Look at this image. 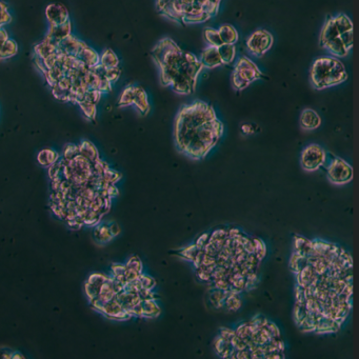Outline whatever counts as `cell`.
I'll return each mask as SVG.
<instances>
[{
    "instance_id": "b9f144b4",
    "label": "cell",
    "mask_w": 359,
    "mask_h": 359,
    "mask_svg": "<svg viewBox=\"0 0 359 359\" xmlns=\"http://www.w3.org/2000/svg\"><path fill=\"white\" fill-rule=\"evenodd\" d=\"M102 177H103V178L105 179V180H106L107 182H109V183H111V184H116V183H117V182L120 180L122 175H121L119 172L115 171V170H112V169L109 168V169H107L106 171L103 173Z\"/></svg>"
},
{
    "instance_id": "7a4b0ae2",
    "label": "cell",
    "mask_w": 359,
    "mask_h": 359,
    "mask_svg": "<svg viewBox=\"0 0 359 359\" xmlns=\"http://www.w3.org/2000/svg\"><path fill=\"white\" fill-rule=\"evenodd\" d=\"M152 58L159 69L161 86L182 96L196 91L203 67L194 54L183 51L173 39L166 37L152 50Z\"/></svg>"
},
{
    "instance_id": "8d00e7d4",
    "label": "cell",
    "mask_w": 359,
    "mask_h": 359,
    "mask_svg": "<svg viewBox=\"0 0 359 359\" xmlns=\"http://www.w3.org/2000/svg\"><path fill=\"white\" fill-rule=\"evenodd\" d=\"M78 155H79V146L74 145V143H69V145H67L64 149L62 158L67 161H71Z\"/></svg>"
},
{
    "instance_id": "5b68a950",
    "label": "cell",
    "mask_w": 359,
    "mask_h": 359,
    "mask_svg": "<svg viewBox=\"0 0 359 359\" xmlns=\"http://www.w3.org/2000/svg\"><path fill=\"white\" fill-rule=\"evenodd\" d=\"M263 77V72L249 57L238 58L232 73V84L237 91H244L250 85Z\"/></svg>"
},
{
    "instance_id": "9f6ffc18",
    "label": "cell",
    "mask_w": 359,
    "mask_h": 359,
    "mask_svg": "<svg viewBox=\"0 0 359 359\" xmlns=\"http://www.w3.org/2000/svg\"><path fill=\"white\" fill-rule=\"evenodd\" d=\"M107 226H109V229H110V231H111V233H112V235H113L114 237L120 234V232H121L120 227H119L118 224L116 223V222H111V223L107 224Z\"/></svg>"
},
{
    "instance_id": "91938a15",
    "label": "cell",
    "mask_w": 359,
    "mask_h": 359,
    "mask_svg": "<svg viewBox=\"0 0 359 359\" xmlns=\"http://www.w3.org/2000/svg\"><path fill=\"white\" fill-rule=\"evenodd\" d=\"M12 358H24V356H22V354H21V353H18V352H13Z\"/></svg>"
},
{
    "instance_id": "d6a6232c",
    "label": "cell",
    "mask_w": 359,
    "mask_h": 359,
    "mask_svg": "<svg viewBox=\"0 0 359 359\" xmlns=\"http://www.w3.org/2000/svg\"><path fill=\"white\" fill-rule=\"evenodd\" d=\"M230 292V291H229ZM242 301L240 299V297L238 296V294H234V293H229V295L224 299V307L228 311L231 312H236L241 308Z\"/></svg>"
},
{
    "instance_id": "6f0895ef",
    "label": "cell",
    "mask_w": 359,
    "mask_h": 359,
    "mask_svg": "<svg viewBox=\"0 0 359 359\" xmlns=\"http://www.w3.org/2000/svg\"><path fill=\"white\" fill-rule=\"evenodd\" d=\"M10 38L8 37V33L5 29L1 28L0 29V50H1V48L3 47V44L6 42V40Z\"/></svg>"
},
{
    "instance_id": "bcb514c9",
    "label": "cell",
    "mask_w": 359,
    "mask_h": 359,
    "mask_svg": "<svg viewBox=\"0 0 359 359\" xmlns=\"http://www.w3.org/2000/svg\"><path fill=\"white\" fill-rule=\"evenodd\" d=\"M112 86H113V84H111L109 80H106L105 78H100L99 84H98V87H97V90H98V91H100L102 94L109 93V92L112 91Z\"/></svg>"
},
{
    "instance_id": "9c48e42d",
    "label": "cell",
    "mask_w": 359,
    "mask_h": 359,
    "mask_svg": "<svg viewBox=\"0 0 359 359\" xmlns=\"http://www.w3.org/2000/svg\"><path fill=\"white\" fill-rule=\"evenodd\" d=\"M327 176L333 184L344 185L352 181L353 168L343 158L333 157L327 167Z\"/></svg>"
},
{
    "instance_id": "5bb4252c",
    "label": "cell",
    "mask_w": 359,
    "mask_h": 359,
    "mask_svg": "<svg viewBox=\"0 0 359 359\" xmlns=\"http://www.w3.org/2000/svg\"><path fill=\"white\" fill-rule=\"evenodd\" d=\"M72 30H73V25H72L71 20L57 25H50L44 39L57 46L62 39H65L72 34Z\"/></svg>"
},
{
    "instance_id": "4fadbf2b",
    "label": "cell",
    "mask_w": 359,
    "mask_h": 359,
    "mask_svg": "<svg viewBox=\"0 0 359 359\" xmlns=\"http://www.w3.org/2000/svg\"><path fill=\"white\" fill-rule=\"evenodd\" d=\"M86 47H88V44L85 41L78 39L73 34H71L57 44V51L69 56H76Z\"/></svg>"
},
{
    "instance_id": "2e32d148",
    "label": "cell",
    "mask_w": 359,
    "mask_h": 359,
    "mask_svg": "<svg viewBox=\"0 0 359 359\" xmlns=\"http://www.w3.org/2000/svg\"><path fill=\"white\" fill-rule=\"evenodd\" d=\"M321 125L319 114L312 109H304L300 115V127L306 131H313Z\"/></svg>"
},
{
    "instance_id": "74e56055",
    "label": "cell",
    "mask_w": 359,
    "mask_h": 359,
    "mask_svg": "<svg viewBox=\"0 0 359 359\" xmlns=\"http://www.w3.org/2000/svg\"><path fill=\"white\" fill-rule=\"evenodd\" d=\"M252 240L254 244V254L257 256L260 262H262L267 255V247L262 239L252 238Z\"/></svg>"
},
{
    "instance_id": "db71d44e",
    "label": "cell",
    "mask_w": 359,
    "mask_h": 359,
    "mask_svg": "<svg viewBox=\"0 0 359 359\" xmlns=\"http://www.w3.org/2000/svg\"><path fill=\"white\" fill-rule=\"evenodd\" d=\"M210 233H203V234L196 240L195 245L197 246V248L198 249H203L204 246L208 244L209 242V239H210Z\"/></svg>"
},
{
    "instance_id": "d4e9b609",
    "label": "cell",
    "mask_w": 359,
    "mask_h": 359,
    "mask_svg": "<svg viewBox=\"0 0 359 359\" xmlns=\"http://www.w3.org/2000/svg\"><path fill=\"white\" fill-rule=\"evenodd\" d=\"M99 65L105 69L119 67V58L112 49H105L100 54Z\"/></svg>"
},
{
    "instance_id": "680465c9",
    "label": "cell",
    "mask_w": 359,
    "mask_h": 359,
    "mask_svg": "<svg viewBox=\"0 0 359 359\" xmlns=\"http://www.w3.org/2000/svg\"><path fill=\"white\" fill-rule=\"evenodd\" d=\"M0 11H8V6L4 1L0 0Z\"/></svg>"
},
{
    "instance_id": "3957f363",
    "label": "cell",
    "mask_w": 359,
    "mask_h": 359,
    "mask_svg": "<svg viewBox=\"0 0 359 359\" xmlns=\"http://www.w3.org/2000/svg\"><path fill=\"white\" fill-rule=\"evenodd\" d=\"M221 0H156L158 12L178 24H198L216 16Z\"/></svg>"
},
{
    "instance_id": "1f68e13d",
    "label": "cell",
    "mask_w": 359,
    "mask_h": 359,
    "mask_svg": "<svg viewBox=\"0 0 359 359\" xmlns=\"http://www.w3.org/2000/svg\"><path fill=\"white\" fill-rule=\"evenodd\" d=\"M307 265H309L308 257L301 256V255H299L297 253H295V252L292 254L291 259H290V269H291V271L294 274L298 273Z\"/></svg>"
},
{
    "instance_id": "9a60e30c",
    "label": "cell",
    "mask_w": 359,
    "mask_h": 359,
    "mask_svg": "<svg viewBox=\"0 0 359 359\" xmlns=\"http://www.w3.org/2000/svg\"><path fill=\"white\" fill-rule=\"evenodd\" d=\"M201 65L203 67V69H216L219 68L222 65V61L220 59L219 53H218V49L215 47H209L205 48L199 58Z\"/></svg>"
},
{
    "instance_id": "44dd1931",
    "label": "cell",
    "mask_w": 359,
    "mask_h": 359,
    "mask_svg": "<svg viewBox=\"0 0 359 359\" xmlns=\"http://www.w3.org/2000/svg\"><path fill=\"white\" fill-rule=\"evenodd\" d=\"M60 159V154L53 149H43L38 152L37 161L43 168H49Z\"/></svg>"
},
{
    "instance_id": "ab89813d",
    "label": "cell",
    "mask_w": 359,
    "mask_h": 359,
    "mask_svg": "<svg viewBox=\"0 0 359 359\" xmlns=\"http://www.w3.org/2000/svg\"><path fill=\"white\" fill-rule=\"evenodd\" d=\"M138 280L140 281V284L143 289L153 291L156 286V280L152 276H149L147 274L141 273L138 277Z\"/></svg>"
},
{
    "instance_id": "f907efd6",
    "label": "cell",
    "mask_w": 359,
    "mask_h": 359,
    "mask_svg": "<svg viewBox=\"0 0 359 359\" xmlns=\"http://www.w3.org/2000/svg\"><path fill=\"white\" fill-rule=\"evenodd\" d=\"M12 21V15L8 11H0V29Z\"/></svg>"
},
{
    "instance_id": "8fae6325",
    "label": "cell",
    "mask_w": 359,
    "mask_h": 359,
    "mask_svg": "<svg viewBox=\"0 0 359 359\" xmlns=\"http://www.w3.org/2000/svg\"><path fill=\"white\" fill-rule=\"evenodd\" d=\"M274 43L273 35L264 29H258L249 36L247 40V48L251 55L255 57H263L267 52L271 50Z\"/></svg>"
},
{
    "instance_id": "277c9868",
    "label": "cell",
    "mask_w": 359,
    "mask_h": 359,
    "mask_svg": "<svg viewBox=\"0 0 359 359\" xmlns=\"http://www.w3.org/2000/svg\"><path fill=\"white\" fill-rule=\"evenodd\" d=\"M348 72L339 58L333 56L319 57L310 69V83L315 90H325L347 82Z\"/></svg>"
},
{
    "instance_id": "4316f807",
    "label": "cell",
    "mask_w": 359,
    "mask_h": 359,
    "mask_svg": "<svg viewBox=\"0 0 359 359\" xmlns=\"http://www.w3.org/2000/svg\"><path fill=\"white\" fill-rule=\"evenodd\" d=\"M94 237L95 240L98 242V244H106V242L111 241L114 236L112 235V233L109 229V226L107 224H97L95 232H94Z\"/></svg>"
},
{
    "instance_id": "681fc988",
    "label": "cell",
    "mask_w": 359,
    "mask_h": 359,
    "mask_svg": "<svg viewBox=\"0 0 359 359\" xmlns=\"http://www.w3.org/2000/svg\"><path fill=\"white\" fill-rule=\"evenodd\" d=\"M56 86L62 90H66V91H70L71 90V87H72V79L65 75L64 77H62L59 82L56 84Z\"/></svg>"
},
{
    "instance_id": "7c38bea8",
    "label": "cell",
    "mask_w": 359,
    "mask_h": 359,
    "mask_svg": "<svg viewBox=\"0 0 359 359\" xmlns=\"http://www.w3.org/2000/svg\"><path fill=\"white\" fill-rule=\"evenodd\" d=\"M46 18L50 25H57L70 20V15L65 4L54 2L46 7Z\"/></svg>"
},
{
    "instance_id": "e575fe53",
    "label": "cell",
    "mask_w": 359,
    "mask_h": 359,
    "mask_svg": "<svg viewBox=\"0 0 359 359\" xmlns=\"http://www.w3.org/2000/svg\"><path fill=\"white\" fill-rule=\"evenodd\" d=\"M198 250L199 249L197 248V246L195 244H193L191 246L185 247L183 250H181L180 252L178 253V255L180 256L183 260H186V262L192 263L194 260V258H195V256H196V254H197V252H198Z\"/></svg>"
},
{
    "instance_id": "cb8c5ba5",
    "label": "cell",
    "mask_w": 359,
    "mask_h": 359,
    "mask_svg": "<svg viewBox=\"0 0 359 359\" xmlns=\"http://www.w3.org/2000/svg\"><path fill=\"white\" fill-rule=\"evenodd\" d=\"M57 52V46L55 44L48 41L47 39H43V41L36 44L34 47V53L35 56L40 57L42 59L49 57L52 54Z\"/></svg>"
},
{
    "instance_id": "603a6c76",
    "label": "cell",
    "mask_w": 359,
    "mask_h": 359,
    "mask_svg": "<svg viewBox=\"0 0 359 359\" xmlns=\"http://www.w3.org/2000/svg\"><path fill=\"white\" fill-rule=\"evenodd\" d=\"M222 65H231L234 62L236 57V47L235 44H226L223 43L217 48Z\"/></svg>"
},
{
    "instance_id": "ac0fdd59",
    "label": "cell",
    "mask_w": 359,
    "mask_h": 359,
    "mask_svg": "<svg viewBox=\"0 0 359 359\" xmlns=\"http://www.w3.org/2000/svg\"><path fill=\"white\" fill-rule=\"evenodd\" d=\"M75 57L88 69H91L97 65H99L100 54H98L96 50L88 46L80 51Z\"/></svg>"
},
{
    "instance_id": "6da1fadb",
    "label": "cell",
    "mask_w": 359,
    "mask_h": 359,
    "mask_svg": "<svg viewBox=\"0 0 359 359\" xmlns=\"http://www.w3.org/2000/svg\"><path fill=\"white\" fill-rule=\"evenodd\" d=\"M223 123L208 102L195 100L178 111L174 121L177 150L193 160H201L217 146L223 135Z\"/></svg>"
},
{
    "instance_id": "ffe728a7",
    "label": "cell",
    "mask_w": 359,
    "mask_h": 359,
    "mask_svg": "<svg viewBox=\"0 0 359 359\" xmlns=\"http://www.w3.org/2000/svg\"><path fill=\"white\" fill-rule=\"evenodd\" d=\"M220 36L222 43L226 44H235L239 39L238 31L232 24H222L217 30Z\"/></svg>"
},
{
    "instance_id": "4dcf8cb0",
    "label": "cell",
    "mask_w": 359,
    "mask_h": 359,
    "mask_svg": "<svg viewBox=\"0 0 359 359\" xmlns=\"http://www.w3.org/2000/svg\"><path fill=\"white\" fill-rule=\"evenodd\" d=\"M65 75L66 74H65L64 70H62L59 67H57V66H54L53 68L49 69L47 71V73L44 74L43 76L46 77V80H47V83L49 84V86L53 87V86H55Z\"/></svg>"
},
{
    "instance_id": "c3c4849f",
    "label": "cell",
    "mask_w": 359,
    "mask_h": 359,
    "mask_svg": "<svg viewBox=\"0 0 359 359\" xmlns=\"http://www.w3.org/2000/svg\"><path fill=\"white\" fill-rule=\"evenodd\" d=\"M250 322L257 328H265L269 324V320L263 315H256Z\"/></svg>"
},
{
    "instance_id": "f5cc1de1",
    "label": "cell",
    "mask_w": 359,
    "mask_h": 359,
    "mask_svg": "<svg viewBox=\"0 0 359 359\" xmlns=\"http://www.w3.org/2000/svg\"><path fill=\"white\" fill-rule=\"evenodd\" d=\"M266 328L268 329L269 332H270V334H271L272 338L280 337V331H279V329H278V327L274 324V322L269 321V324L267 325Z\"/></svg>"
},
{
    "instance_id": "f35d334b",
    "label": "cell",
    "mask_w": 359,
    "mask_h": 359,
    "mask_svg": "<svg viewBox=\"0 0 359 359\" xmlns=\"http://www.w3.org/2000/svg\"><path fill=\"white\" fill-rule=\"evenodd\" d=\"M52 88V94L56 98V99L62 101V102H69L70 101V91H66V90H62L58 88L56 85L51 87Z\"/></svg>"
},
{
    "instance_id": "836d02e7",
    "label": "cell",
    "mask_w": 359,
    "mask_h": 359,
    "mask_svg": "<svg viewBox=\"0 0 359 359\" xmlns=\"http://www.w3.org/2000/svg\"><path fill=\"white\" fill-rule=\"evenodd\" d=\"M78 106L80 107V110L83 111L84 115L89 120H95L96 116H97V105L96 104H92L89 102H79Z\"/></svg>"
},
{
    "instance_id": "f546056e",
    "label": "cell",
    "mask_w": 359,
    "mask_h": 359,
    "mask_svg": "<svg viewBox=\"0 0 359 359\" xmlns=\"http://www.w3.org/2000/svg\"><path fill=\"white\" fill-rule=\"evenodd\" d=\"M203 38H204V41L206 42V44H208L209 47L218 48V47L221 46V44H223L221 39H220L219 33H218V31L216 29L205 28L204 31H203Z\"/></svg>"
},
{
    "instance_id": "52a82bcc",
    "label": "cell",
    "mask_w": 359,
    "mask_h": 359,
    "mask_svg": "<svg viewBox=\"0 0 359 359\" xmlns=\"http://www.w3.org/2000/svg\"><path fill=\"white\" fill-rule=\"evenodd\" d=\"M118 105L119 107L134 105L142 116L148 115L151 110L149 97L147 92L145 91V89L132 85L125 87L121 92L118 100Z\"/></svg>"
},
{
    "instance_id": "83f0119b",
    "label": "cell",
    "mask_w": 359,
    "mask_h": 359,
    "mask_svg": "<svg viewBox=\"0 0 359 359\" xmlns=\"http://www.w3.org/2000/svg\"><path fill=\"white\" fill-rule=\"evenodd\" d=\"M18 53V44L17 42L8 38L6 42L3 44V47L0 50V60H7L17 55Z\"/></svg>"
},
{
    "instance_id": "7402d4cb",
    "label": "cell",
    "mask_w": 359,
    "mask_h": 359,
    "mask_svg": "<svg viewBox=\"0 0 359 359\" xmlns=\"http://www.w3.org/2000/svg\"><path fill=\"white\" fill-rule=\"evenodd\" d=\"M141 307H142V317L143 318H156L160 315L161 309L157 304L155 299H147L141 300Z\"/></svg>"
},
{
    "instance_id": "8992f818",
    "label": "cell",
    "mask_w": 359,
    "mask_h": 359,
    "mask_svg": "<svg viewBox=\"0 0 359 359\" xmlns=\"http://www.w3.org/2000/svg\"><path fill=\"white\" fill-rule=\"evenodd\" d=\"M319 44L321 48L327 50L332 56L336 58H343L348 56L350 53L340 39V33L333 21V17H330L319 35Z\"/></svg>"
},
{
    "instance_id": "ee69618b",
    "label": "cell",
    "mask_w": 359,
    "mask_h": 359,
    "mask_svg": "<svg viewBox=\"0 0 359 359\" xmlns=\"http://www.w3.org/2000/svg\"><path fill=\"white\" fill-rule=\"evenodd\" d=\"M231 346V343L229 340L222 338L220 335L217 336V338L215 339V350H216V353L220 356V354L226 350L227 348H229Z\"/></svg>"
},
{
    "instance_id": "d590c367",
    "label": "cell",
    "mask_w": 359,
    "mask_h": 359,
    "mask_svg": "<svg viewBox=\"0 0 359 359\" xmlns=\"http://www.w3.org/2000/svg\"><path fill=\"white\" fill-rule=\"evenodd\" d=\"M101 97H102V93L100 91H98V90H88L84 95L83 101L97 105V103L100 101Z\"/></svg>"
},
{
    "instance_id": "484cf974",
    "label": "cell",
    "mask_w": 359,
    "mask_h": 359,
    "mask_svg": "<svg viewBox=\"0 0 359 359\" xmlns=\"http://www.w3.org/2000/svg\"><path fill=\"white\" fill-rule=\"evenodd\" d=\"M312 250V240H309L302 236L294 237V252L301 256L308 257Z\"/></svg>"
},
{
    "instance_id": "d6986e66",
    "label": "cell",
    "mask_w": 359,
    "mask_h": 359,
    "mask_svg": "<svg viewBox=\"0 0 359 359\" xmlns=\"http://www.w3.org/2000/svg\"><path fill=\"white\" fill-rule=\"evenodd\" d=\"M78 146L79 155L88 159L91 164H94L96 160L99 159V153H98V150L93 142L90 140H83Z\"/></svg>"
},
{
    "instance_id": "7bdbcfd3",
    "label": "cell",
    "mask_w": 359,
    "mask_h": 359,
    "mask_svg": "<svg viewBox=\"0 0 359 359\" xmlns=\"http://www.w3.org/2000/svg\"><path fill=\"white\" fill-rule=\"evenodd\" d=\"M120 76H121V70H120L119 67L111 68V69H106L105 70L104 78L106 80H109L111 84H115L120 78Z\"/></svg>"
},
{
    "instance_id": "7dc6e473",
    "label": "cell",
    "mask_w": 359,
    "mask_h": 359,
    "mask_svg": "<svg viewBox=\"0 0 359 359\" xmlns=\"http://www.w3.org/2000/svg\"><path fill=\"white\" fill-rule=\"evenodd\" d=\"M227 237H229V233L228 230L226 229L215 230L210 235V239H216V240H224Z\"/></svg>"
},
{
    "instance_id": "f1b7e54d",
    "label": "cell",
    "mask_w": 359,
    "mask_h": 359,
    "mask_svg": "<svg viewBox=\"0 0 359 359\" xmlns=\"http://www.w3.org/2000/svg\"><path fill=\"white\" fill-rule=\"evenodd\" d=\"M333 21L340 34L353 30V22L346 14H338L333 17Z\"/></svg>"
},
{
    "instance_id": "f6af8a7d",
    "label": "cell",
    "mask_w": 359,
    "mask_h": 359,
    "mask_svg": "<svg viewBox=\"0 0 359 359\" xmlns=\"http://www.w3.org/2000/svg\"><path fill=\"white\" fill-rule=\"evenodd\" d=\"M196 273L201 281L212 282V274L206 271L203 267H199L198 269H196Z\"/></svg>"
},
{
    "instance_id": "60d3db41",
    "label": "cell",
    "mask_w": 359,
    "mask_h": 359,
    "mask_svg": "<svg viewBox=\"0 0 359 359\" xmlns=\"http://www.w3.org/2000/svg\"><path fill=\"white\" fill-rule=\"evenodd\" d=\"M125 268H127V269H131V270H134V271H136V272L139 273V274L143 273V265H142V263H141V260L139 259V257H138V256H135V255L132 256V257L128 260V263L125 264Z\"/></svg>"
},
{
    "instance_id": "ba28073f",
    "label": "cell",
    "mask_w": 359,
    "mask_h": 359,
    "mask_svg": "<svg viewBox=\"0 0 359 359\" xmlns=\"http://www.w3.org/2000/svg\"><path fill=\"white\" fill-rule=\"evenodd\" d=\"M91 176L92 164L82 155L69 161L64 168V177L76 184H85Z\"/></svg>"
},
{
    "instance_id": "11a10c76",
    "label": "cell",
    "mask_w": 359,
    "mask_h": 359,
    "mask_svg": "<svg viewBox=\"0 0 359 359\" xmlns=\"http://www.w3.org/2000/svg\"><path fill=\"white\" fill-rule=\"evenodd\" d=\"M34 64H35L36 69H37L38 71H40L43 75L47 73V71H48V70H47V68H46V67H44L43 59H42V58L37 57V56H35V58H34Z\"/></svg>"
},
{
    "instance_id": "e0dca14e",
    "label": "cell",
    "mask_w": 359,
    "mask_h": 359,
    "mask_svg": "<svg viewBox=\"0 0 359 359\" xmlns=\"http://www.w3.org/2000/svg\"><path fill=\"white\" fill-rule=\"evenodd\" d=\"M295 275H296V279H297V285L301 286V288L315 285L319 278V275L315 273L313 267L310 264L307 265L302 270H300Z\"/></svg>"
},
{
    "instance_id": "30bf717a",
    "label": "cell",
    "mask_w": 359,
    "mask_h": 359,
    "mask_svg": "<svg viewBox=\"0 0 359 359\" xmlns=\"http://www.w3.org/2000/svg\"><path fill=\"white\" fill-rule=\"evenodd\" d=\"M327 152L316 143H312L301 152L300 165L306 172H315L324 167L327 161Z\"/></svg>"
},
{
    "instance_id": "816d5d0a",
    "label": "cell",
    "mask_w": 359,
    "mask_h": 359,
    "mask_svg": "<svg viewBox=\"0 0 359 359\" xmlns=\"http://www.w3.org/2000/svg\"><path fill=\"white\" fill-rule=\"evenodd\" d=\"M222 338L229 340V342H231V339L233 338V336L235 335V330L233 329H229V328H221L220 331H219V334Z\"/></svg>"
}]
</instances>
